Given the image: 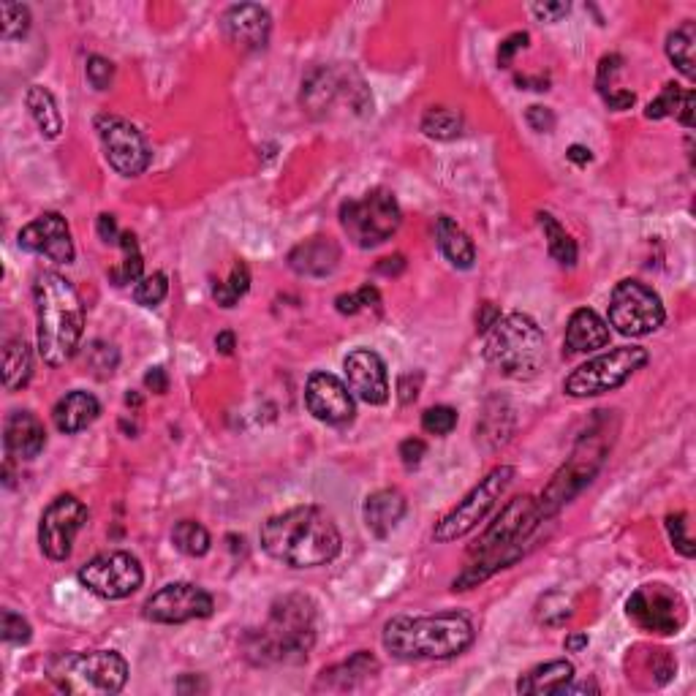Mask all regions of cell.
Returning <instances> with one entry per match:
<instances>
[{
    "mask_svg": "<svg viewBox=\"0 0 696 696\" xmlns=\"http://www.w3.org/2000/svg\"><path fill=\"white\" fill-rule=\"evenodd\" d=\"M465 120L457 109L435 107L427 109L425 117H422V134L430 136V139H438V142H449V139H457L463 134Z\"/></svg>",
    "mask_w": 696,
    "mask_h": 696,
    "instance_id": "obj_36",
    "label": "cell"
},
{
    "mask_svg": "<svg viewBox=\"0 0 696 696\" xmlns=\"http://www.w3.org/2000/svg\"><path fill=\"white\" fill-rule=\"evenodd\" d=\"M96 131L104 147V158L120 177H139L153 161V150L145 134L120 115H98Z\"/></svg>",
    "mask_w": 696,
    "mask_h": 696,
    "instance_id": "obj_14",
    "label": "cell"
},
{
    "mask_svg": "<svg viewBox=\"0 0 696 696\" xmlns=\"http://www.w3.org/2000/svg\"><path fill=\"white\" fill-rule=\"evenodd\" d=\"M85 365L93 376L104 381V378L112 376L117 370V365H120V354H117V348L112 346V343H107V340H93L85 351Z\"/></svg>",
    "mask_w": 696,
    "mask_h": 696,
    "instance_id": "obj_38",
    "label": "cell"
},
{
    "mask_svg": "<svg viewBox=\"0 0 696 696\" xmlns=\"http://www.w3.org/2000/svg\"><path fill=\"white\" fill-rule=\"evenodd\" d=\"M340 245L332 237H310L294 245L289 253V267L302 278H327L338 270Z\"/></svg>",
    "mask_w": 696,
    "mask_h": 696,
    "instance_id": "obj_23",
    "label": "cell"
},
{
    "mask_svg": "<svg viewBox=\"0 0 696 696\" xmlns=\"http://www.w3.org/2000/svg\"><path fill=\"white\" fill-rule=\"evenodd\" d=\"M120 248H123V261L117 264V267H112L109 270V281L115 283V286H128V283H139L145 275V259H142V251H139V242H136V234L134 232H123L120 234V242H117Z\"/></svg>",
    "mask_w": 696,
    "mask_h": 696,
    "instance_id": "obj_33",
    "label": "cell"
},
{
    "mask_svg": "<svg viewBox=\"0 0 696 696\" xmlns=\"http://www.w3.org/2000/svg\"><path fill=\"white\" fill-rule=\"evenodd\" d=\"M234 346H237V340H234V332H218V338H215V348L221 351L223 357H229V354H234Z\"/></svg>",
    "mask_w": 696,
    "mask_h": 696,
    "instance_id": "obj_60",
    "label": "cell"
},
{
    "mask_svg": "<svg viewBox=\"0 0 696 696\" xmlns=\"http://www.w3.org/2000/svg\"><path fill=\"white\" fill-rule=\"evenodd\" d=\"M569 3L563 0H550V3H533L531 11L539 17L542 22H561L566 14H569Z\"/></svg>",
    "mask_w": 696,
    "mask_h": 696,
    "instance_id": "obj_49",
    "label": "cell"
},
{
    "mask_svg": "<svg viewBox=\"0 0 696 696\" xmlns=\"http://www.w3.org/2000/svg\"><path fill=\"white\" fill-rule=\"evenodd\" d=\"M261 550L289 569L327 566L340 555L338 525L319 506H294L261 525Z\"/></svg>",
    "mask_w": 696,
    "mask_h": 696,
    "instance_id": "obj_1",
    "label": "cell"
},
{
    "mask_svg": "<svg viewBox=\"0 0 696 696\" xmlns=\"http://www.w3.org/2000/svg\"><path fill=\"white\" fill-rule=\"evenodd\" d=\"M33 378V354L25 338H11L3 346V387L20 392Z\"/></svg>",
    "mask_w": 696,
    "mask_h": 696,
    "instance_id": "obj_31",
    "label": "cell"
},
{
    "mask_svg": "<svg viewBox=\"0 0 696 696\" xmlns=\"http://www.w3.org/2000/svg\"><path fill=\"white\" fill-rule=\"evenodd\" d=\"M346 384L351 395L359 397L368 406H384L389 400V373L387 362L370 348H354L343 359Z\"/></svg>",
    "mask_w": 696,
    "mask_h": 696,
    "instance_id": "obj_20",
    "label": "cell"
},
{
    "mask_svg": "<svg viewBox=\"0 0 696 696\" xmlns=\"http://www.w3.org/2000/svg\"><path fill=\"white\" fill-rule=\"evenodd\" d=\"M36 300V343L49 368H63L77 357L85 335V305L74 283L60 272H41L33 283Z\"/></svg>",
    "mask_w": 696,
    "mask_h": 696,
    "instance_id": "obj_3",
    "label": "cell"
},
{
    "mask_svg": "<svg viewBox=\"0 0 696 696\" xmlns=\"http://www.w3.org/2000/svg\"><path fill=\"white\" fill-rule=\"evenodd\" d=\"M77 580L82 582V588L90 590L98 599L120 601L134 596L136 590L142 588L145 569L131 552H101L77 571Z\"/></svg>",
    "mask_w": 696,
    "mask_h": 696,
    "instance_id": "obj_13",
    "label": "cell"
},
{
    "mask_svg": "<svg viewBox=\"0 0 696 696\" xmlns=\"http://www.w3.org/2000/svg\"><path fill=\"white\" fill-rule=\"evenodd\" d=\"M403 210L397 196L387 188H373L362 199H348L340 204V226L362 251L378 248L400 229Z\"/></svg>",
    "mask_w": 696,
    "mask_h": 696,
    "instance_id": "obj_9",
    "label": "cell"
},
{
    "mask_svg": "<svg viewBox=\"0 0 696 696\" xmlns=\"http://www.w3.org/2000/svg\"><path fill=\"white\" fill-rule=\"evenodd\" d=\"M213 609V596L204 588H199L194 582H169L145 601L142 615L150 623L180 626V623H191V620L210 618Z\"/></svg>",
    "mask_w": 696,
    "mask_h": 696,
    "instance_id": "obj_17",
    "label": "cell"
},
{
    "mask_svg": "<svg viewBox=\"0 0 696 696\" xmlns=\"http://www.w3.org/2000/svg\"><path fill=\"white\" fill-rule=\"evenodd\" d=\"M664 321L667 308L648 283L634 278L615 283L609 297V327H615L626 338H645L664 327Z\"/></svg>",
    "mask_w": 696,
    "mask_h": 696,
    "instance_id": "obj_12",
    "label": "cell"
},
{
    "mask_svg": "<svg viewBox=\"0 0 696 696\" xmlns=\"http://www.w3.org/2000/svg\"><path fill=\"white\" fill-rule=\"evenodd\" d=\"M3 444L9 457L17 460H36L47 446L44 422L33 411H11L3 427Z\"/></svg>",
    "mask_w": 696,
    "mask_h": 696,
    "instance_id": "obj_22",
    "label": "cell"
},
{
    "mask_svg": "<svg viewBox=\"0 0 696 696\" xmlns=\"http://www.w3.org/2000/svg\"><path fill=\"white\" fill-rule=\"evenodd\" d=\"M688 522H686V514L677 512V514H669L667 517V533L669 539H672V544H675V550L683 555V558H694V539L686 533Z\"/></svg>",
    "mask_w": 696,
    "mask_h": 696,
    "instance_id": "obj_45",
    "label": "cell"
},
{
    "mask_svg": "<svg viewBox=\"0 0 696 696\" xmlns=\"http://www.w3.org/2000/svg\"><path fill=\"white\" fill-rule=\"evenodd\" d=\"M680 101H683V90H680V85H675V82H667V85H664V90H661V93H658V96L648 104V109H645V117H648V120H664V117H669V115H677Z\"/></svg>",
    "mask_w": 696,
    "mask_h": 696,
    "instance_id": "obj_43",
    "label": "cell"
},
{
    "mask_svg": "<svg viewBox=\"0 0 696 696\" xmlns=\"http://www.w3.org/2000/svg\"><path fill=\"white\" fill-rule=\"evenodd\" d=\"M528 41H531V36H528V33H522V30H520V33H512V36H506L501 47H498V66H501V68L512 66L514 55H517L520 49L528 47Z\"/></svg>",
    "mask_w": 696,
    "mask_h": 696,
    "instance_id": "obj_47",
    "label": "cell"
},
{
    "mask_svg": "<svg viewBox=\"0 0 696 696\" xmlns=\"http://www.w3.org/2000/svg\"><path fill=\"white\" fill-rule=\"evenodd\" d=\"M435 242L446 256V261L457 267V270H471L476 261V245L468 234L452 221L449 215H438L435 218Z\"/></svg>",
    "mask_w": 696,
    "mask_h": 696,
    "instance_id": "obj_27",
    "label": "cell"
},
{
    "mask_svg": "<svg viewBox=\"0 0 696 696\" xmlns=\"http://www.w3.org/2000/svg\"><path fill=\"white\" fill-rule=\"evenodd\" d=\"M498 319H501V310L495 308L493 302H484L482 313L476 316V332H482V335H487V332L493 329V324Z\"/></svg>",
    "mask_w": 696,
    "mask_h": 696,
    "instance_id": "obj_55",
    "label": "cell"
},
{
    "mask_svg": "<svg viewBox=\"0 0 696 696\" xmlns=\"http://www.w3.org/2000/svg\"><path fill=\"white\" fill-rule=\"evenodd\" d=\"M650 362L648 348L642 346H620L612 348L601 357L588 359L585 365L574 370L566 384H563V392L569 397H599L607 395L612 389L623 387L637 370H642Z\"/></svg>",
    "mask_w": 696,
    "mask_h": 696,
    "instance_id": "obj_10",
    "label": "cell"
},
{
    "mask_svg": "<svg viewBox=\"0 0 696 696\" xmlns=\"http://www.w3.org/2000/svg\"><path fill=\"white\" fill-rule=\"evenodd\" d=\"M406 509V495L395 490V487H384V490H376V493H370L365 498L362 517H365V525L376 539H387L389 533L395 531L397 522L406 517Z\"/></svg>",
    "mask_w": 696,
    "mask_h": 696,
    "instance_id": "obj_25",
    "label": "cell"
},
{
    "mask_svg": "<svg viewBox=\"0 0 696 696\" xmlns=\"http://www.w3.org/2000/svg\"><path fill=\"white\" fill-rule=\"evenodd\" d=\"M316 604L289 593L272 604L261 631L251 634L248 656L253 664H300L316 645Z\"/></svg>",
    "mask_w": 696,
    "mask_h": 696,
    "instance_id": "obj_5",
    "label": "cell"
},
{
    "mask_svg": "<svg viewBox=\"0 0 696 696\" xmlns=\"http://www.w3.org/2000/svg\"><path fill=\"white\" fill-rule=\"evenodd\" d=\"M609 343V324L601 319L596 310L577 308L571 313L566 324V338H563V354L577 357V354H590L599 351Z\"/></svg>",
    "mask_w": 696,
    "mask_h": 696,
    "instance_id": "obj_24",
    "label": "cell"
},
{
    "mask_svg": "<svg viewBox=\"0 0 696 696\" xmlns=\"http://www.w3.org/2000/svg\"><path fill=\"white\" fill-rule=\"evenodd\" d=\"M30 30V9L22 3L3 0L0 3V36L3 41L22 39Z\"/></svg>",
    "mask_w": 696,
    "mask_h": 696,
    "instance_id": "obj_39",
    "label": "cell"
},
{
    "mask_svg": "<svg viewBox=\"0 0 696 696\" xmlns=\"http://www.w3.org/2000/svg\"><path fill=\"white\" fill-rule=\"evenodd\" d=\"M517 85H533L531 90H547V79H531V77H517Z\"/></svg>",
    "mask_w": 696,
    "mask_h": 696,
    "instance_id": "obj_63",
    "label": "cell"
},
{
    "mask_svg": "<svg viewBox=\"0 0 696 696\" xmlns=\"http://www.w3.org/2000/svg\"><path fill=\"white\" fill-rule=\"evenodd\" d=\"M378 305H381V294H378L376 286H370V283H365L357 294H340L338 300H335V308H338V313H343V316H357L359 310L378 308Z\"/></svg>",
    "mask_w": 696,
    "mask_h": 696,
    "instance_id": "obj_41",
    "label": "cell"
},
{
    "mask_svg": "<svg viewBox=\"0 0 696 696\" xmlns=\"http://www.w3.org/2000/svg\"><path fill=\"white\" fill-rule=\"evenodd\" d=\"M542 514L531 495H517L495 514V520L487 525V531L479 536V542L471 547L476 561L465 566L463 574L452 582V590H471L487 582L498 571L509 569L525 555V544L539 528Z\"/></svg>",
    "mask_w": 696,
    "mask_h": 696,
    "instance_id": "obj_2",
    "label": "cell"
},
{
    "mask_svg": "<svg viewBox=\"0 0 696 696\" xmlns=\"http://www.w3.org/2000/svg\"><path fill=\"white\" fill-rule=\"evenodd\" d=\"M474 623L463 612H441L427 618H392L381 631V645L403 661H444L474 645Z\"/></svg>",
    "mask_w": 696,
    "mask_h": 696,
    "instance_id": "obj_4",
    "label": "cell"
},
{
    "mask_svg": "<svg viewBox=\"0 0 696 696\" xmlns=\"http://www.w3.org/2000/svg\"><path fill=\"white\" fill-rule=\"evenodd\" d=\"M425 455H427V444L422 441V438H406V441L400 444V460H403L406 468H416V465L422 463V457Z\"/></svg>",
    "mask_w": 696,
    "mask_h": 696,
    "instance_id": "obj_50",
    "label": "cell"
},
{
    "mask_svg": "<svg viewBox=\"0 0 696 696\" xmlns=\"http://www.w3.org/2000/svg\"><path fill=\"white\" fill-rule=\"evenodd\" d=\"M694 104H696V93L694 90H686V93H683V101H680V107H677V120H680L686 128H694Z\"/></svg>",
    "mask_w": 696,
    "mask_h": 696,
    "instance_id": "obj_57",
    "label": "cell"
},
{
    "mask_svg": "<svg viewBox=\"0 0 696 696\" xmlns=\"http://www.w3.org/2000/svg\"><path fill=\"white\" fill-rule=\"evenodd\" d=\"M419 387H422V373H406V376H400V381H397L400 403H403V406L414 403L416 397H419Z\"/></svg>",
    "mask_w": 696,
    "mask_h": 696,
    "instance_id": "obj_51",
    "label": "cell"
},
{
    "mask_svg": "<svg viewBox=\"0 0 696 696\" xmlns=\"http://www.w3.org/2000/svg\"><path fill=\"white\" fill-rule=\"evenodd\" d=\"M561 694H599V686H596V683H588V680H585V683H574V680H569Z\"/></svg>",
    "mask_w": 696,
    "mask_h": 696,
    "instance_id": "obj_61",
    "label": "cell"
},
{
    "mask_svg": "<svg viewBox=\"0 0 696 696\" xmlns=\"http://www.w3.org/2000/svg\"><path fill=\"white\" fill-rule=\"evenodd\" d=\"M17 242H20L22 251L39 253V256H47L49 261H58V264H71L77 256L71 229L60 213H44L36 221H30L28 226H22Z\"/></svg>",
    "mask_w": 696,
    "mask_h": 696,
    "instance_id": "obj_19",
    "label": "cell"
},
{
    "mask_svg": "<svg viewBox=\"0 0 696 696\" xmlns=\"http://www.w3.org/2000/svg\"><path fill=\"white\" fill-rule=\"evenodd\" d=\"M694 44H696V30L694 22H686L677 30H672L667 36V58L672 60V66L683 74L686 79L696 77L694 68Z\"/></svg>",
    "mask_w": 696,
    "mask_h": 696,
    "instance_id": "obj_34",
    "label": "cell"
},
{
    "mask_svg": "<svg viewBox=\"0 0 696 696\" xmlns=\"http://www.w3.org/2000/svg\"><path fill=\"white\" fill-rule=\"evenodd\" d=\"M566 158H569L571 164H577V166H588L590 161H593V153H590L588 147H582V145H571V147H569V153H566Z\"/></svg>",
    "mask_w": 696,
    "mask_h": 696,
    "instance_id": "obj_59",
    "label": "cell"
},
{
    "mask_svg": "<svg viewBox=\"0 0 696 696\" xmlns=\"http://www.w3.org/2000/svg\"><path fill=\"white\" fill-rule=\"evenodd\" d=\"M25 107H28L30 117L36 120L44 139H58L63 134V115H60L58 101L47 87L30 85L28 93H25Z\"/></svg>",
    "mask_w": 696,
    "mask_h": 696,
    "instance_id": "obj_30",
    "label": "cell"
},
{
    "mask_svg": "<svg viewBox=\"0 0 696 696\" xmlns=\"http://www.w3.org/2000/svg\"><path fill=\"white\" fill-rule=\"evenodd\" d=\"M620 63H623V58L620 55H607V58H601L599 63V77H596V87H599V93H604L607 90V85L612 82V77L620 71Z\"/></svg>",
    "mask_w": 696,
    "mask_h": 696,
    "instance_id": "obj_53",
    "label": "cell"
},
{
    "mask_svg": "<svg viewBox=\"0 0 696 696\" xmlns=\"http://www.w3.org/2000/svg\"><path fill=\"white\" fill-rule=\"evenodd\" d=\"M87 506L79 501L77 495H58L49 503L39 522V544L41 552L49 561H68L74 552L79 531L87 525Z\"/></svg>",
    "mask_w": 696,
    "mask_h": 696,
    "instance_id": "obj_16",
    "label": "cell"
},
{
    "mask_svg": "<svg viewBox=\"0 0 696 696\" xmlns=\"http://www.w3.org/2000/svg\"><path fill=\"white\" fill-rule=\"evenodd\" d=\"M376 270L381 272V275H400V272L406 270V259H403L400 253H395V256H387V259L378 261Z\"/></svg>",
    "mask_w": 696,
    "mask_h": 696,
    "instance_id": "obj_58",
    "label": "cell"
},
{
    "mask_svg": "<svg viewBox=\"0 0 696 696\" xmlns=\"http://www.w3.org/2000/svg\"><path fill=\"white\" fill-rule=\"evenodd\" d=\"M248 289H251V272H248V267H245L242 261H237L232 267L229 281L215 283L213 286V300L218 302L221 308H234V305L240 302V297L248 294Z\"/></svg>",
    "mask_w": 696,
    "mask_h": 696,
    "instance_id": "obj_37",
    "label": "cell"
},
{
    "mask_svg": "<svg viewBox=\"0 0 696 696\" xmlns=\"http://www.w3.org/2000/svg\"><path fill=\"white\" fill-rule=\"evenodd\" d=\"M52 686L63 694L109 696L120 694L128 683L126 658L115 650H63L44 664Z\"/></svg>",
    "mask_w": 696,
    "mask_h": 696,
    "instance_id": "obj_6",
    "label": "cell"
},
{
    "mask_svg": "<svg viewBox=\"0 0 696 696\" xmlns=\"http://www.w3.org/2000/svg\"><path fill=\"white\" fill-rule=\"evenodd\" d=\"M457 427V411L452 406H433L422 414V430L430 435H449Z\"/></svg>",
    "mask_w": 696,
    "mask_h": 696,
    "instance_id": "obj_44",
    "label": "cell"
},
{
    "mask_svg": "<svg viewBox=\"0 0 696 696\" xmlns=\"http://www.w3.org/2000/svg\"><path fill=\"white\" fill-rule=\"evenodd\" d=\"M569 680H574V664L558 658L525 672L517 680V694H561Z\"/></svg>",
    "mask_w": 696,
    "mask_h": 696,
    "instance_id": "obj_29",
    "label": "cell"
},
{
    "mask_svg": "<svg viewBox=\"0 0 696 696\" xmlns=\"http://www.w3.org/2000/svg\"><path fill=\"white\" fill-rule=\"evenodd\" d=\"M101 416V403L96 395H90L85 389H74L55 403L52 408V422L63 435L82 433Z\"/></svg>",
    "mask_w": 696,
    "mask_h": 696,
    "instance_id": "obj_26",
    "label": "cell"
},
{
    "mask_svg": "<svg viewBox=\"0 0 696 696\" xmlns=\"http://www.w3.org/2000/svg\"><path fill=\"white\" fill-rule=\"evenodd\" d=\"M87 82L96 87V90H109L112 82H115V63L101 55H90L85 66Z\"/></svg>",
    "mask_w": 696,
    "mask_h": 696,
    "instance_id": "obj_46",
    "label": "cell"
},
{
    "mask_svg": "<svg viewBox=\"0 0 696 696\" xmlns=\"http://www.w3.org/2000/svg\"><path fill=\"white\" fill-rule=\"evenodd\" d=\"M378 661L376 656H370L368 650H359L354 656L343 661V664H335L321 672L319 686L327 688H340V691H351V688L362 686L365 680H370L373 675H378Z\"/></svg>",
    "mask_w": 696,
    "mask_h": 696,
    "instance_id": "obj_28",
    "label": "cell"
},
{
    "mask_svg": "<svg viewBox=\"0 0 696 696\" xmlns=\"http://www.w3.org/2000/svg\"><path fill=\"white\" fill-rule=\"evenodd\" d=\"M601 96H604V104H607L612 112H626V109H631L637 104V96H634L631 90H604Z\"/></svg>",
    "mask_w": 696,
    "mask_h": 696,
    "instance_id": "obj_52",
    "label": "cell"
},
{
    "mask_svg": "<svg viewBox=\"0 0 696 696\" xmlns=\"http://www.w3.org/2000/svg\"><path fill=\"white\" fill-rule=\"evenodd\" d=\"M525 120H528V126H531L533 131H539V134H550L552 128H555V115H552V109L539 107V104L528 107Z\"/></svg>",
    "mask_w": 696,
    "mask_h": 696,
    "instance_id": "obj_48",
    "label": "cell"
},
{
    "mask_svg": "<svg viewBox=\"0 0 696 696\" xmlns=\"http://www.w3.org/2000/svg\"><path fill=\"white\" fill-rule=\"evenodd\" d=\"M563 645H566V650H569V653H580V650L588 648V634H582V631H577V634H569Z\"/></svg>",
    "mask_w": 696,
    "mask_h": 696,
    "instance_id": "obj_62",
    "label": "cell"
},
{
    "mask_svg": "<svg viewBox=\"0 0 696 696\" xmlns=\"http://www.w3.org/2000/svg\"><path fill=\"white\" fill-rule=\"evenodd\" d=\"M536 218H539V226H542L547 251H550L552 259L558 261L561 267H574L577 264V242L571 240V234L563 229L555 215L539 213Z\"/></svg>",
    "mask_w": 696,
    "mask_h": 696,
    "instance_id": "obj_32",
    "label": "cell"
},
{
    "mask_svg": "<svg viewBox=\"0 0 696 696\" xmlns=\"http://www.w3.org/2000/svg\"><path fill=\"white\" fill-rule=\"evenodd\" d=\"M547 343L544 332L528 313H509L495 321L484 340V359L501 376L528 381L544 365Z\"/></svg>",
    "mask_w": 696,
    "mask_h": 696,
    "instance_id": "obj_7",
    "label": "cell"
},
{
    "mask_svg": "<svg viewBox=\"0 0 696 696\" xmlns=\"http://www.w3.org/2000/svg\"><path fill=\"white\" fill-rule=\"evenodd\" d=\"M172 544L183 555H191V558H204L210 547H213V536L204 528L202 522L196 520H180L172 528Z\"/></svg>",
    "mask_w": 696,
    "mask_h": 696,
    "instance_id": "obj_35",
    "label": "cell"
},
{
    "mask_svg": "<svg viewBox=\"0 0 696 696\" xmlns=\"http://www.w3.org/2000/svg\"><path fill=\"white\" fill-rule=\"evenodd\" d=\"M0 637H3V642H9V645H28L30 639H33V629H30V623L22 618L20 612L3 609V615H0Z\"/></svg>",
    "mask_w": 696,
    "mask_h": 696,
    "instance_id": "obj_42",
    "label": "cell"
},
{
    "mask_svg": "<svg viewBox=\"0 0 696 696\" xmlns=\"http://www.w3.org/2000/svg\"><path fill=\"white\" fill-rule=\"evenodd\" d=\"M169 294V281H166L164 272H153V275H145L142 281L134 283V302L142 305V308H155L161 305Z\"/></svg>",
    "mask_w": 696,
    "mask_h": 696,
    "instance_id": "obj_40",
    "label": "cell"
},
{
    "mask_svg": "<svg viewBox=\"0 0 696 696\" xmlns=\"http://www.w3.org/2000/svg\"><path fill=\"white\" fill-rule=\"evenodd\" d=\"M305 406L313 414V419L332 427L348 425L357 416V403H354V395H351L348 384H343L332 373H324V370H316V373L308 376Z\"/></svg>",
    "mask_w": 696,
    "mask_h": 696,
    "instance_id": "obj_18",
    "label": "cell"
},
{
    "mask_svg": "<svg viewBox=\"0 0 696 696\" xmlns=\"http://www.w3.org/2000/svg\"><path fill=\"white\" fill-rule=\"evenodd\" d=\"M96 232L98 237H101V242H107V245H117L120 242V229H117V221L115 215L109 213H101L96 221Z\"/></svg>",
    "mask_w": 696,
    "mask_h": 696,
    "instance_id": "obj_54",
    "label": "cell"
},
{
    "mask_svg": "<svg viewBox=\"0 0 696 696\" xmlns=\"http://www.w3.org/2000/svg\"><path fill=\"white\" fill-rule=\"evenodd\" d=\"M609 444L601 433H585L574 446V452L566 463L555 471L550 484L544 487L542 498L536 501L542 520H550L561 512L566 503H571L577 495L590 487V482L596 479L601 471V465L607 460Z\"/></svg>",
    "mask_w": 696,
    "mask_h": 696,
    "instance_id": "obj_8",
    "label": "cell"
},
{
    "mask_svg": "<svg viewBox=\"0 0 696 696\" xmlns=\"http://www.w3.org/2000/svg\"><path fill=\"white\" fill-rule=\"evenodd\" d=\"M512 465H498L490 474L479 479L476 487H471V493L465 495L463 501L457 503L455 509L441 517V522H435L433 539L438 544H449L463 539L468 533L474 531L479 522H484V517L493 512L495 503L501 501V495L509 490V484L514 482Z\"/></svg>",
    "mask_w": 696,
    "mask_h": 696,
    "instance_id": "obj_11",
    "label": "cell"
},
{
    "mask_svg": "<svg viewBox=\"0 0 696 696\" xmlns=\"http://www.w3.org/2000/svg\"><path fill=\"white\" fill-rule=\"evenodd\" d=\"M145 387L153 389L155 395H166L169 392V376L164 368H150L145 373Z\"/></svg>",
    "mask_w": 696,
    "mask_h": 696,
    "instance_id": "obj_56",
    "label": "cell"
},
{
    "mask_svg": "<svg viewBox=\"0 0 696 696\" xmlns=\"http://www.w3.org/2000/svg\"><path fill=\"white\" fill-rule=\"evenodd\" d=\"M626 615L637 629L648 634H677L686 626V601L669 585H642L626 601Z\"/></svg>",
    "mask_w": 696,
    "mask_h": 696,
    "instance_id": "obj_15",
    "label": "cell"
},
{
    "mask_svg": "<svg viewBox=\"0 0 696 696\" xmlns=\"http://www.w3.org/2000/svg\"><path fill=\"white\" fill-rule=\"evenodd\" d=\"M126 406H134V408H139V406H142V397H139V395H134V392H128V395H126Z\"/></svg>",
    "mask_w": 696,
    "mask_h": 696,
    "instance_id": "obj_64",
    "label": "cell"
},
{
    "mask_svg": "<svg viewBox=\"0 0 696 696\" xmlns=\"http://www.w3.org/2000/svg\"><path fill=\"white\" fill-rule=\"evenodd\" d=\"M221 28L232 44L256 52V49L267 47V41H270L272 17L270 11L259 3H237V6L226 9Z\"/></svg>",
    "mask_w": 696,
    "mask_h": 696,
    "instance_id": "obj_21",
    "label": "cell"
}]
</instances>
